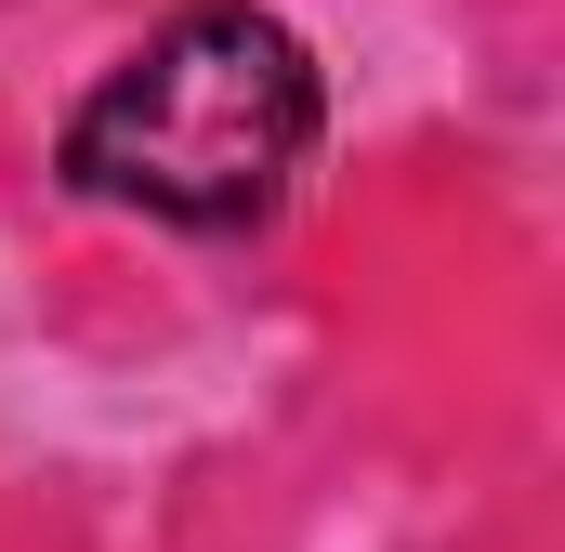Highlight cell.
I'll return each mask as SVG.
<instances>
[{
	"label": "cell",
	"mask_w": 565,
	"mask_h": 552,
	"mask_svg": "<svg viewBox=\"0 0 565 552\" xmlns=\"http://www.w3.org/2000/svg\"><path fill=\"white\" fill-rule=\"evenodd\" d=\"M302 158H316V53L250 0H198V13L145 26L66 119L79 198L145 211V224H198V237L264 224L302 184Z\"/></svg>",
	"instance_id": "obj_1"
}]
</instances>
